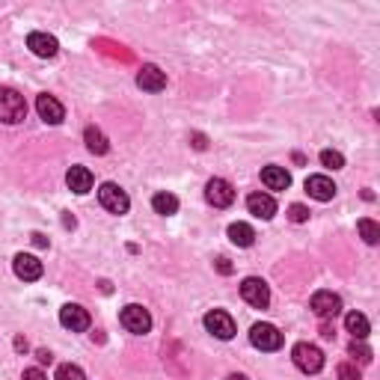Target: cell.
<instances>
[{"label": "cell", "instance_id": "6da1fadb", "mask_svg": "<svg viewBox=\"0 0 380 380\" xmlns=\"http://www.w3.org/2000/svg\"><path fill=\"white\" fill-rule=\"evenodd\" d=\"M24 116H27V101H24V95L9 89V87H0V122L18 125V122H24Z\"/></svg>", "mask_w": 380, "mask_h": 380}, {"label": "cell", "instance_id": "7a4b0ae2", "mask_svg": "<svg viewBox=\"0 0 380 380\" xmlns=\"http://www.w3.org/2000/svg\"><path fill=\"white\" fill-rule=\"evenodd\" d=\"M291 360L303 374H318L321 368H324V353H321V348H315V344H309V342L294 344Z\"/></svg>", "mask_w": 380, "mask_h": 380}, {"label": "cell", "instance_id": "3957f363", "mask_svg": "<svg viewBox=\"0 0 380 380\" xmlns=\"http://www.w3.org/2000/svg\"><path fill=\"white\" fill-rule=\"evenodd\" d=\"M119 321H122V327L128 332H134V336H146L152 330V315L149 309H142L140 303H128L122 312H119Z\"/></svg>", "mask_w": 380, "mask_h": 380}, {"label": "cell", "instance_id": "277c9868", "mask_svg": "<svg viewBox=\"0 0 380 380\" xmlns=\"http://www.w3.org/2000/svg\"><path fill=\"white\" fill-rule=\"evenodd\" d=\"M98 202H101V208L110 211V214H128V208H131L128 193L113 182H104L98 187Z\"/></svg>", "mask_w": 380, "mask_h": 380}, {"label": "cell", "instance_id": "5b68a950", "mask_svg": "<svg viewBox=\"0 0 380 380\" xmlns=\"http://www.w3.org/2000/svg\"><path fill=\"white\" fill-rule=\"evenodd\" d=\"M249 342H253V348H258V351H279L282 348V332L273 324H253V330H249Z\"/></svg>", "mask_w": 380, "mask_h": 380}, {"label": "cell", "instance_id": "8992f818", "mask_svg": "<svg viewBox=\"0 0 380 380\" xmlns=\"http://www.w3.org/2000/svg\"><path fill=\"white\" fill-rule=\"evenodd\" d=\"M241 297L249 303V306H256V309H265L270 303V288H268V282L265 279H258V277H247L241 282Z\"/></svg>", "mask_w": 380, "mask_h": 380}, {"label": "cell", "instance_id": "52a82bcc", "mask_svg": "<svg viewBox=\"0 0 380 380\" xmlns=\"http://www.w3.org/2000/svg\"><path fill=\"white\" fill-rule=\"evenodd\" d=\"M205 330L211 332V336L229 342L235 336V321H232L229 312H223V309H211V312L205 315Z\"/></svg>", "mask_w": 380, "mask_h": 380}, {"label": "cell", "instance_id": "ba28073f", "mask_svg": "<svg viewBox=\"0 0 380 380\" xmlns=\"http://www.w3.org/2000/svg\"><path fill=\"white\" fill-rule=\"evenodd\" d=\"M205 199L214 208H229L235 202V187L226 182V178H211V182L205 184Z\"/></svg>", "mask_w": 380, "mask_h": 380}, {"label": "cell", "instance_id": "9c48e42d", "mask_svg": "<svg viewBox=\"0 0 380 380\" xmlns=\"http://www.w3.org/2000/svg\"><path fill=\"white\" fill-rule=\"evenodd\" d=\"M59 324L71 332H83V330H89V312L78 303H66L59 309Z\"/></svg>", "mask_w": 380, "mask_h": 380}, {"label": "cell", "instance_id": "30bf717a", "mask_svg": "<svg viewBox=\"0 0 380 380\" xmlns=\"http://www.w3.org/2000/svg\"><path fill=\"white\" fill-rule=\"evenodd\" d=\"M312 312L318 315V318H336L339 312H342V297L339 294H332V291H315L312 294Z\"/></svg>", "mask_w": 380, "mask_h": 380}, {"label": "cell", "instance_id": "8fae6325", "mask_svg": "<svg viewBox=\"0 0 380 380\" xmlns=\"http://www.w3.org/2000/svg\"><path fill=\"white\" fill-rule=\"evenodd\" d=\"M36 113H39L48 125H59V122L66 119V107L59 104L54 95L42 92V95H36Z\"/></svg>", "mask_w": 380, "mask_h": 380}, {"label": "cell", "instance_id": "7c38bea8", "mask_svg": "<svg viewBox=\"0 0 380 380\" xmlns=\"http://www.w3.org/2000/svg\"><path fill=\"white\" fill-rule=\"evenodd\" d=\"M12 268H15V277L24 282H36L42 277V261L30 253H18L15 261H12Z\"/></svg>", "mask_w": 380, "mask_h": 380}, {"label": "cell", "instance_id": "4fadbf2b", "mask_svg": "<svg viewBox=\"0 0 380 380\" xmlns=\"http://www.w3.org/2000/svg\"><path fill=\"white\" fill-rule=\"evenodd\" d=\"M27 48L36 54V57H42V59H51V57H57V51H59V42L54 39V36H48V33H30L27 36Z\"/></svg>", "mask_w": 380, "mask_h": 380}, {"label": "cell", "instance_id": "5bb4252c", "mask_svg": "<svg viewBox=\"0 0 380 380\" xmlns=\"http://www.w3.org/2000/svg\"><path fill=\"white\" fill-rule=\"evenodd\" d=\"M306 193L318 202H330L332 196H336V184H332V178H327V175H309L306 178Z\"/></svg>", "mask_w": 380, "mask_h": 380}, {"label": "cell", "instance_id": "9a60e30c", "mask_svg": "<svg viewBox=\"0 0 380 380\" xmlns=\"http://www.w3.org/2000/svg\"><path fill=\"white\" fill-rule=\"evenodd\" d=\"M247 208H249L253 217L270 220L273 214H277V202H273V196H268V193H249L247 196Z\"/></svg>", "mask_w": 380, "mask_h": 380}, {"label": "cell", "instance_id": "2e32d148", "mask_svg": "<svg viewBox=\"0 0 380 380\" xmlns=\"http://www.w3.org/2000/svg\"><path fill=\"white\" fill-rule=\"evenodd\" d=\"M137 87L146 89V92H161L166 87V75L158 66H142L140 75H137Z\"/></svg>", "mask_w": 380, "mask_h": 380}, {"label": "cell", "instance_id": "e0dca14e", "mask_svg": "<svg viewBox=\"0 0 380 380\" xmlns=\"http://www.w3.org/2000/svg\"><path fill=\"white\" fill-rule=\"evenodd\" d=\"M66 184H68L71 193H78V196L89 193L92 190V173L87 170V166H71V170L66 173Z\"/></svg>", "mask_w": 380, "mask_h": 380}, {"label": "cell", "instance_id": "ac0fdd59", "mask_svg": "<svg viewBox=\"0 0 380 380\" xmlns=\"http://www.w3.org/2000/svg\"><path fill=\"white\" fill-rule=\"evenodd\" d=\"M261 184H265L268 190H288L291 175L285 166H265V170H261Z\"/></svg>", "mask_w": 380, "mask_h": 380}, {"label": "cell", "instance_id": "d6986e66", "mask_svg": "<svg viewBox=\"0 0 380 380\" xmlns=\"http://www.w3.org/2000/svg\"><path fill=\"white\" fill-rule=\"evenodd\" d=\"M83 142H87V149H89L92 154H107V149H110V142H107L104 131L95 128V125H89L87 131H83Z\"/></svg>", "mask_w": 380, "mask_h": 380}, {"label": "cell", "instance_id": "ffe728a7", "mask_svg": "<svg viewBox=\"0 0 380 380\" xmlns=\"http://www.w3.org/2000/svg\"><path fill=\"white\" fill-rule=\"evenodd\" d=\"M229 241L235 247H253V241H256L253 226H249V223H232L229 226Z\"/></svg>", "mask_w": 380, "mask_h": 380}, {"label": "cell", "instance_id": "44dd1931", "mask_svg": "<svg viewBox=\"0 0 380 380\" xmlns=\"http://www.w3.org/2000/svg\"><path fill=\"white\" fill-rule=\"evenodd\" d=\"M344 327H348L351 336L360 339V342L368 336V332H372V327H368V318L360 315V312H348V315H344Z\"/></svg>", "mask_w": 380, "mask_h": 380}, {"label": "cell", "instance_id": "7402d4cb", "mask_svg": "<svg viewBox=\"0 0 380 380\" xmlns=\"http://www.w3.org/2000/svg\"><path fill=\"white\" fill-rule=\"evenodd\" d=\"M152 208L158 211V214H163V217H170V214L178 211V199L163 190V193H154V196H152Z\"/></svg>", "mask_w": 380, "mask_h": 380}, {"label": "cell", "instance_id": "603a6c76", "mask_svg": "<svg viewBox=\"0 0 380 380\" xmlns=\"http://www.w3.org/2000/svg\"><path fill=\"white\" fill-rule=\"evenodd\" d=\"M356 229H360V235H363L365 244H377V241H380V226H377L372 217H363L360 223H356Z\"/></svg>", "mask_w": 380, "mask_h": 380}, {"label": "cell", "instance_id": "cb8c5ba5", "mask_svg": "<svg viewBox=\"0 0 380 380\" xmlns=\"http://www.w3.org/2000/svg\"><path fill=\"white\" fill-rule=\"evenodd\" d=\"M57 380H87V374H83V368L75 365V363H63L57 368Z\"/></svg>", "mask_w": 380, "mask_h": 380}, {"label": "cell", "instance_id": "d4e9b609", "mask_svg": "<svg viewBox=\"0 0 380 380\" xmlns=\"http://www.w3.org/2000/svg\"><path fill=\"white\" fill-rule=\"evenodd\" d=\"M321 163L330 166V170H342L344 158H342V152H336V149H324V152H321Z\"/></svg>", "mask_w": 380, "mask_h": 380}, {"label": "cell", "instance_id": "484cf974", "mask_svg": "<svg viewBox=\"0 0 380 380\" xmlns=\"http://www.w3.org/2000/svg\"><path fill=\"white\" fill-rule=\"evenodd\" d=\"M348 353L353 356V360H360V363H372V351H368V348H365V344H363L360 339H353V342H351Z\"/></svg>", "mask_w": 380, "mask_h": 380}, {"label": "cell", "instance_id": "4316f807", "mask_svg": "<svg viewBox=\"0 0 380 380\" xmlns=\"http://www.w3.org/2000/svg\"><path fill=\"white\" fill-rule=\"evenodd\" d=\"M339 380H363L356 363H339Z\"/></svg>", "mask_w": 380, "mask_h": 380}, {"label": "cell", "instance_id": "83f0119b", "mask_svg": "<svg viewBox=\"0 0 380 380\" xmlns=\"http://www.w3.org/2000/svg\"><path fill=\"white\" fill-rule=\"evenodd\" d=\"M288 220L291 223H306L309 220V208L306 205H291L288 208Z\"/></svg>", "mask_w": 380, "mask_h": 380}, {"label": "cell", "instance_id": "f1b7e54d", "mask_svg": "<svg viewBox=\"0 0 380 380\" xmlns=\"http://www.w3.org/2000/svg\"><path fill=\"white\" fill-rule=\"evenodd\" d=\"M24 380H48L42 368H24Z\"/></svg>", "mask_w": 380, "mask_h": 380}, {"label": "cell", "instance_id": "f546056e", "mask_svg": "<svg viewBox=\"0 0 380 380\" xmlns=\"http://www.w3.org/2000/svg\"><path fill=\"white\" fill-rule=\"evenodd\" d=\"M217 270H220V273H232V265H229V258H217Z\"/></svg>", "mask_w": 380, "mask_h": 380}, {"label": "cell", "instance_id": "4dcf8cb0", "mask_svg": "<svg viewBox=\"0 0 380 380\" xmlns=\"http://www.w3.org/2000/svg\"><path fill=\"white\" fill-rule=\"evenodd\" d=\"M33 244H36V247H48V238L36 232V235H33Z\"/></svg>", "mask_w": 380, "mask_h": 380}, {"label": "cell", "instance_id": "1f68e13d", "mask_svg": "<svg viewBox=\"0 0 380 380\" xmlns=\"http://www.w3.org/2000/svg\"><path fill=\"white\" fill-rule=\"evenodd\" d=\"M193 146H196V149H205L208 142H205V137H202V134H193Z\"/></svg>", "mask_w": 380, "mask_h": 380}, {"label": "cell", "instance_id": "d6a6232c", "mask_svg": "<svg viewBox=\"0 0 380 380\" xmlns=\"http://www.w3.org/2000/svg\"><path fill=\"white\" fill-rule=\"evenodd\" d=\"M36 356H39V363H42V365L54 360V356H51V353H48V351H39V353H36Z\"/></svg>", "mask_w": 380, "mask_h": 380}, {"label": "cell", "instance_id": "836d02e7", "mask_svg": "<svg viewBox=\"0 0 380 380\" xmlns=\"http://www.w3.org/2000/svg\"><path fill=\"white\" fill-rule=\"evenodd\" d=\"M15 348H18V351H27V342H24V339L18 336V339H15Z\"/></svg>", "mask_w": 380, "mask_h": 380}, {"label": "cell", "instance_id": "e575fe53", "mask_svg": "<svg viewBox=\"0 0 380 380\" xmlns=\"http://www.w3.org/2000/svg\"><path fill=\"white\" fill-rule=\"evenodd\" d=\"M226 380H247V377H244V374H229Z\"/></svg>", "mask_w": 380, "mask_h": 380}]
</instances>
